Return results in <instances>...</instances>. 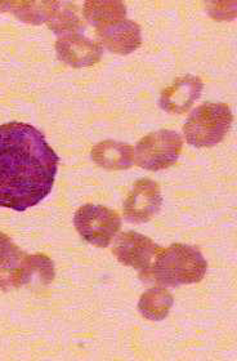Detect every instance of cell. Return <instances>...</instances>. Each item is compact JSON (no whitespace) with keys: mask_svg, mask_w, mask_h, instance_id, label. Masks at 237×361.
I'll list each match as a JSON object with an SVG mask.
<instances>
[{"mask_svg":"<svg viewBox=\"0 0 237 361\" xmlns=\"http://www.w3.org/2000/svg\"><path fill=\"white\" fill-rule=\"evenodd\" d=\"M59 157L37 128L0 126V207L25 212L52 191Z\"/></svg>","mask_w":237,"mask_h":361,"instance_id":"cell-1","label":"cell"},{"mask_svg":"<svg viewBox=\"0 0 237 361\" xmlns=\"http://www.w3.org/2000/svg\"><path fill=\"white\" fill-rule=\"evenodd\" d=\"M141 276L159 286H179L201 281L207 274V264L200 250L185 244H173L162 249Z\"/></svg>","mask_w":237,"mask_h":361,"instance_id":"cell-2","label":"cell"},{"mask_svg":"<svg viewBox=\"0 0 237 361\" xmlns=\"http://www.w3.org/2000/svg\"><path fill=\"white\" fill-rule=\"evenodd\" d=\"M233 116L224 104H204L193 111L183 127L186 140L195 147H212L223 141Z\"/></svg>","mask_w":237,"mask_h":361,"instance_id":"cell-3","label":"cell"},{"mask_svg":"<svg viewBox=\"0 0 237 361\" xmlns=\"http://www.w3.org/2000/svg\"><path fill=\"white\" fill-rule=\"evenodd\" d=\"M183 140L174 130L162 129L143 137L134 150V161L146 171L174 166L182 152Z\"/></svg>","mask_w":237,"mask_h":361,"instance_id":"cell-4","label":"cell"},{"mask_svg":"<svg viewBox=\"0 0 237 361\" xmlns=\"http://www.w3.org/2000/svg\"><path fill=\"white\" fill-rule=\"evenodd\" d=\"M74 224L84 240L99 248H106L120 231L121 219L112 209L87 204L76 212Z\"/></svg>","mask_w":237,"mask_h":361,"instance_id":"cell-5","label":"cell"},{"mask_svg":"<svg viewBox=\"0 0 237 361\" xmlns=\"http://www.w3.org/2000/svg\"><path fill=\"white\" fill-rule=\"evenodd\" d=\"M163 204L159 185L148 178H142L134 185L124 202V217L133 224H145L155 217Z\"/></svg>","mask_w":237,"mask_h":361,"instance_id":"cell-6","label":"cell"},{"mask_svg":"<svg viewBox=\"0 0 237 361\" xmlns=\"http://www.w3.org/2000/svg\"><path fill=\"white\" fill-rule=\"evenodd\" d=\"M160 250L162 247L148 239L147 236L128 231L120 235L112 253L116 256L119 262L145 271L152 264Z\"/></svg>","mask_w":237,"mask_h":361,"instance_id":"cell-7","label":"cell"},{"mask_svg":"<svg viewBox=\"0 0 237 361\" xmlns=\"http://www.w3.org/2000/svg\"><path fill=\"white\" fill-rule=\"evenodd\" d=\"M96 32L101 44L116 54H129L142 44L141 27L130 20L106 23Z\"/></svg>","mask_w":237,"mask_h":361,"instance_id":"cell-8","label":"cell"},{"mask_svg":"<svg viewBox=\"0 0 237 361\" xmlns=\"http://www.w3.org/2000/svg\"><path fill=\"white\" fill-rule=\"evenodd\" d=\"M53 278L54 267L48 257L42 255L25 256L13 270L1 274L0 286L4 289H11L16 286H25L34 279H39L42 283L48 284Z\"/></svg>","mask_w":237,"mask_h":361,"instance_id":"cell-9","label":"cell"},{"mask_svg":"<svg viewBox=\"0 0 237 361\" xmlns=\"http://www.w3.org/2000/svg\"><path fill=\"white\" fill-rule=\"evenodd\" d=\"M204 84L198 76H182L165 88L160 97L162 109L171 114H183L199 99Z\"/></svg>","mask_w":237,"mask_h":361,"instance_id":"cell-10","label":"cell"},{"mask_svg":"<svg viewBox=\"0 0 237 361\" xmlns=\"http://www.w3.org/2000/svg\"><path fill=\"white\" fill-rule=\"evenodd\" d=\"M57 53L61 60L73 68H88L99 62L102 47L79 34H71L57 42Z\"/></svg>","mask_w":237,"mask_h":361,"instance_id":"cell-11","label":"cell"},{"mask_svg":"<svg viewBox=\"0 0 237 361\" xmlns=\"http://www.w3.org/2000/svg\"><path fill=\"white\" fill-rule=\"evenodd\" d=\"M90 157L97 166L109 171H123L134 164L133 147L115 141L97 143L92 149Z\"/></svg>","mask_w":237,"mask_h":361,"instance_id":"cell-12","label":"cell"},{"mask_svg":"<svg viewBox=\"0 0 237 361\" xmlns=\"http://www.w3.org/2000/svg\"><path fill=\"white\" fill-rule=\"evenodd\" d=\"M173 295L164 288H152L142 294L138 310L148 320L159 322L169 315L173 307Z\"/></svg>","mask_w":237,"mask_h":361,"instance_id":"cell-13","label":"cell"},{"mask_svg":"<svg viewBox=\"0 0 237 361\" xmlns=\"http://www.w3.org/2000/svg\"><path fill=\"white\" fill-rule=\"evenodd\" d=\"M126 13L123 1H87L84 6V17L97 27L124 20Z\"/></svg>","mask_w":237,"mask_h":361,"instance_id":"cell-14","label":"cell"},{"mask_svg":"<svg viewBox=\"0 0 237 361\" xmlns=\"http://www.w3.org/2000/svg\"><path fill=\"white\" fill-rule=\"evenodd\" d=\"M51 18H52V21L49 23L51 29L56 31L57 34L70 32L71 35L84 29V23L80 20V17L76 15L73 8L54 6Z\"/></svg>","mask_w":237,"mask_h":361,"instance_id":"cell-15","label":"cell"},{"mask_svg":"<svg viewBox=\"0 0 237 361\" xmlns=\"http://www.w3.org/2000/svg\"><path fill=\"white\" fill-rule=\"evenodd\" d=\"M23 252L16 247L7 235L0 233V270L1 274L13 270L23 261Z\"/></svg>","mask_w":237,"mask_h":361,"instance_id":"cell-16","label":"cell"}]
</instances>
